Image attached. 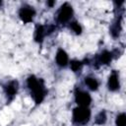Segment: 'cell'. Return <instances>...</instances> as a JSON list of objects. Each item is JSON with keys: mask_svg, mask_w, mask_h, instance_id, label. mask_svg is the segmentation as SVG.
I'll list each match as a JSON object with an SVG mask.
<instances>
[{"mask_svg": "<svg viewBox=\"0 0 126 126\" xmlns=\"http://www.w3.org/2000/svg\"><path fill=\"white\" fill-rule=\"evenodd\" d=\"M85 84L92 91H96L98 89V82L96 81V79H94L93 77H86L85 78Z\"/></svg>", "mask_w": 126, "mask_h": 126, "instance_id": "12", "label": "cell"}, {"mask_svg": "<svg viewBox=\"0 0 126 126\" xmlns=\"http://www.w3.org/2000/svg\"><path fill=\"white\" fill-rule=\"evenodd\" d=\"M107 85H108V89L112 92L117 91L119 89V78H118V74L115 71H113L109 76Z\"/></svg>", "mask_w": 126, "mask_h": 126, "instance_id": "7", "label": "cell"}, {"mask_svg": "<svg viewBox=\"0 0 126 126\" xmlns=\"http://www.w3.org/2000/svg\"><path fill=\"white\" fill-rule=\"evenodd\" d=\"M1 3H2V2H1V1H0V4H1Z\"/></svg>", "mask_w": 126, "mask_h": 126, "instance_id": "18", "label": "cell"}, {"mask_svg": "<svg viewBox=\"0 0 126 126\" xmlns=\"http://www.w3.org/2000/svg\"><path fill=\"white\" fill-rule=\"evenodd\" d=\"M5 92H6L7 96L10 99H12L15 96V94H17V92H18V82L17 81L9 82L5 87Z\"/></svg>", "mask_w": 126, "mask_h": 126, "instance_id": "8", "label": "cell"}, {"mask_svg": "<svg viewBox=\"0 0 126 126\" xmlns=\"http://www.w3.org/2000/svg\"><path fill=\"white\" fill-rule=\"evenodd\" d=\"M106 121V113L105 111L101 110L96 116H95V119H94V123L97 124V125H102L104 124Z\"/></svg>", "mask_w": 126, "mask_h": 126, "instance_id": "13", "label": "cell"}, {"mask_svg": "<svg viewBox=\"0 0 126 126\" xmlns=\"http://www.w3.org/2000/svg\"><path fill=\"white\" fill-rule=\"evenodd\" d=\"M54 4H55V2H54V1H47V5H48L49 7H52Z\"/></svg>", "mask_w": 126, "mask_h": 126, "instance_id": "17", "label": "cell"}, {"mask_svg": "<svg viewBox=\"0 0 126 126\" xmlns=\"http://www.w3.org/2000/svg\"><path fill=\"white\" fill-rule=\"evenodd\" d=\"M70 28L72 29L73 32H75L76 34H81L82 33V27L79 25V23L77 22H72L70 24Z\"/></svg>", "mask_w": 126, "mask_h": 126, "instance_id": "15", "label": "cell"}, {"mask_svg": "<svg viewBox=\"0 0 126 126\" xmlns=\"http://www.w3.org/2000/svg\"><path fill=\"white\" fill-rule=\"evenodd\" d=\"M73 121L78 125H85L89 122L91 118V111L88 107L77 106L73 110Z\"/></svg>", "mask_w": 126, "mask_h": 126, "instance_id": "2", "label": "cell"}, {"mask_svg": "<svg viewBox=\"0 0 126 126\" xmlns=\"http://www.w3.org/2000/svg\"><path fill=\"white\" fill-rule=\"evenodd\" d=\"M35 15V11L31 6H24L19 11V16L21 20L24 23H30L33 20V17Z\"/></svg>", "mask_w": 126, "mask_h": 126, "instance_id": "5", "label": "cell"}, {"mask_svg": "<svg viewBox=\"0 0 126 126\" xmlns=\"http://www.w3.org/2000/svg\"><path fill=\"white\" fill-rule=\"evenodd\" d=\"M115 123H116V126H126V114L120 113L119 115H117Z\"/></svg>", "mask_w": 126, "mask_h": 126, "instance_id": "14", "label": "cell"}, {"mask_svg": "<svg viewBox=\"0 0 126 126\" xmlns=\"http://www.w3.org/2000/svg\"><path fill=\"white\" fill-rule=\"evenodd\" d=\"M112 57H113V53L110 52V51H107V50H103L96 58H97V61L99 64H103V65H107L110 63V61L112 60Z\"/></svg>", "mask_w": 126, "mask_h": 126, "instance_id": "9", "label": "cell"}, {"mask_svg": "<svg viewBox=\"0 0 126 126\" xmlns=\"http://www.w3.org/2000/svg\"><path fill=\"white\" fill-rule=\"evenodd\" d=\"M75 100L78 103L79 106H85L88 107L92 101V97L91 95L84 91L81 90H76L75 92Z\"/></svg>", "mask_w": 126, "mask_h": 126, "instance_id": "4", "label": "cell"}, {"mask_svg": "<svg viewBox=\"0 0 126 126\" xmlns=\"http://www.w3.org/2000/svg\"><path fill=\"white\" fill-rule=\"evenodd\" d=\"M73 15V8L69 3H64L59 11H58V15H57V22L60 24H65L67 23L71 17Z\"/></svg>", "mask_w": 126, "mask_h": 126, "instance_id": "3", "label": "cell"}, {"mask_svg": "<svg viewBox=\"0 0 126 126\" xmlns=\"http://www.w3.org/2000/svg\"><path fill=\"white\" fill-rule=\"evenodd\" d=\"M82 64H83V63H82L81 61H79V60H72V61H71V63H70V66H71L72 71L77 72V71L81 68Z\"/></svg>", "mask_w": 126, "mask_h": 126, "instance_id": "16", "label": "cell"}, {"mask_svg": "<svg viewBox=\"0 0 126 126\" xmlns=\"http://www.w3.org/2000/svg\"><path fill=\"white\" fill-rule=\"evenodd\" d=\"M55 60H56V63H57L58 66H60V67H65V66L68 64V61H69L68 54L66 53L65 50H63V49H58V50H57V53H56V56H55Z\"/></svg>", "mask_w": 126, "mask_h": 126, "instance_id": "6", "label": "cell"}, {"mask_svg": "<svg viewBox=\"0 0 126 126\" xmlns=\"http://www.w3.org/2000/svg\"><path fill=\"white\" fill-rule=\"evenodd\" d=\"M121 32V17L117 19V21L111 26L110 28V33L113 37H117Z\"/></svg>", "mask_w": 126, "mask_h": 126, "instance_id": "11", "label": "cell"}, {"mask_svg": "<svg viewBox=\"0 0 126 126\" xmlns=\"http://www.w3.org/2000/svg\"><path fill=\"white\" fill-rule=\"evenodd\" d=\"M27 85L32 92V95L35 103H40L44 99L46 94V90L44 88L43 81L41 79H37L33 75H31L27 80Z\"/></svg>", "mask_w": 126, "mask_h": 126, "instance_id": "1", "label": "cell"}, {"mask_svg": "<svg viewBox=\"0 0 126 126\" xmlns=\"http://www.w3.org/2000/svg\"><path fill=\"white\" fill-rule=\"evenodd\" d=\"M46 35V30L45 27L43 26H37L35 29V32H34V40L36 42H41L44 38V36Z\"/></svg>", "mask_w": 126, "mask_h": 126, "instance_id": "10", "label": "cell"}]
</instances>
